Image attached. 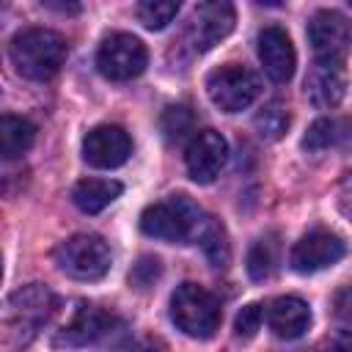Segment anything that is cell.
<instances>
[{
  "instance_id": "3",
  "label": "cell",
  "mask_w": 352,
  "mask_h": 352,
  "mask_svg": "<svg viewBox=\"0 0 352 352\" xmlns=\"http://www.w3.org/2000/svg\"><path fill=\"white\" fill-rule=\"evenodd\" d=\"M220 316L217 297L198 283H182L170 294V319L190 338H212L220 327Z\"/></svg>"
},
{
  "instance_id": "15",
  "label": "cell",
  "mask_w": 352,
  "mask_h": 352,
  "mask_svg": "<svg viewBox=\"0 0 352 352\" xmlns=\"http://www.w3.org/2000/svg\"><path fill=\"white\" fill-rule=\"evenodd\" d=\"M305 94L316 107H336L346 94L344 63H316L305 80Z\"/></svg>"
},
{
  "instance_id": "26",
  "label": "cell",
  "mask_w": 352,
  "mask_h": 352,
  "mask_svg": "<svg viewBox=\"0 0 352 352\" xmlns=\"http://www.w3.org/2000/svg\"><path fill=\"white\" fill-rule=\"evenodd\" d=\"M319 352H352V344H349V336H346V330H341V333H336Z\"/></svg>"
},
{
  "instance_id": "1",
  "label": "cell",
  "mask_w": 352,
  "mask_h": 352,
  "mask_svg": "<svg viewBox=\"0 0 352 352\" xmlns=\"http://www.w3.org/2000/svg\"><path fill=\"white\" fill-rule=\"evenodd\" d=\"M66 38L50 28H25L11 38L8 58L16 74L44 82L55 77L66 60Z\"/></svg>"
},
{
  "instance_id": "8",
  "label": "cell",
  "mask_w": 352,
  "mask_h": 352,
  "mask_svg": "<svg viewBox=\"0 0 352 352\" xmlns=\"http://www.w3.org/2000/svg\"><path fill=\"white\" fill-rule=\"evenodd\" d=\"M121 319L110 311H102L96 305H80L77 314L72 316V322L58 333L55 344L58 346H91L99 341H107L110 336H116L121 330Z\"/></svg>"
},
{
  "instance_id": "28",
  "label": "cell",
  "mask_w": 352,
  "mask_h": 352,
  "mask_svg": "<svg viewBox=\"0 0 352 352\" xmlns=\"http://www.w3.org/2000/svg\"><path fill=\"white\" fill-rule=\"evenodd\" d=\"M0 280H3V258H0Z\"/></svg>"
},
{
  "instance_id": "23",
  "label": "cell",
  "mask_w": 352,
  "mask_h": 352,
  "mask_svg": "<svg viewBox=\"0 0 352 352\" xmlns=\"http://www.w3.org/2000/svg\"><path fill=\"white\" fill-rule=\"evenodd\" d=\"M179 14V3L173 0H143L138 3V19L148 30H162Z\"/></svg>"
},
{
  "instance_id": "11",
  "label": "cell",
  "mask_w": 352,
  "mask_h": 352,
  "mask_svg": "<svg viewBox=\"0 0 352 352\" xmlns=\"http://www.w3.org/2000/svg\"><path fill=\"white\" fill-rule=\"evenodd\" d=\"M129 154H132V140L116 124L94 126L82 140V160L94 168H102V170L124 165L129 160Z\"/></svg>"
},
{
  "instance_id": "10",
  "label": "cell",
  "mask_w": 352,
  "mask_h": 352,
  "mask_svg": "<svg viewBox=\"0 0 352 352\" xmlns=\"http://www.w3.org/2000/svg\"><path fill=\"white\" fill-rule=\"evenodd\" d=\"M234 22H236V14H234V6L231 3H226V0L201 3L192 11L190 30H187L192 50H198V52L212 50L214 44H220L234 30Z\"/></svg>"
},
{
  "instance_id": "17",
  "label": "cell",
  "mask_w": 352,
  "mask_h": 352,
  "mask_svg": "<svg viewBox=\"0 0 352 352\" xmlns=\"http://www.w3.org/2000/svg\"><path fill=\"white\" fill-rule=\"evenodd\" d=\"M33 140H36V126L28 118L11 113L0 116V160H16L28 154Z\"/></svg>"
},
{
  "instance_id": "21",
  "label": "cell",
  "mask_w": 352,
  "mask_h": 352,
  "mask_svg": "<svg viewBox=\"0 0 352 352\" xmlns=\"http://www.w3.org/2000/svg\"><path fill=\"white\" fill-rule=\"evenodd\" d=\"M275 261H278V245L272 236H264V239H256L250 253H248V275L253 280H264L272 275L275 270Z\"/></svg>"
},
{
  "instance_id": "24",
  "label": "cell",
  "mask_w": 352,
  "mask_h": 352,
  "mask_svg": "<svg viewBox=\"0 0 352 352\" xmlns=\"http://www.w3.org/2000/svg\"><path fill=\"white\" fill-rule=\"evenodd\" d=\"M160 272H162L160 258H154V256H140L138 264H135L132 272H129V283H132L135 289H148V286H154V280L160 278Z\"/></svg>"
},
{
  "instance_id": "27",
  "label": "cell",
  "mask_w": 352,
  "mask_h": 352,
  "mask_svg": "<svg viewBox=\"0 0 352 352\" xmlns=\"http://www.w3.org/2000/svg\"><path fill=\"white\" fill-rule=\"evenodd\" d=\"M126 352H162V344L154 338H138Z\"/></svg>"
},
{
  "instance_id": "14",
  "label": "cell",
  "mask_w": 352,
  "mask_h": 352,
  "mask_svg": "<svg viewBox=\"0 0 352 352\" xmlns=\"http://www.w3.org/2000/svg\"><path fill=\"white\" fill-rule=\"evenodd\" d=\"M267 324L278 338H300L308 324H311V308L305 300L286 294V297H275L267 308Z\"/></svg>"
},
{
  "instance_id": "19",
  "label": "cell",
  "mask_w": 352,
  "mask_h": 352,
  "mask_svg": "<svg viewBox=\"0 0 352 352\" xmlns=\"http://www.w3.org/2000/svg\"><path fill=\"white\" fill-rule=\"evenodd\" d=\"M253 126L264 140H278L289 129V110L280 102H270L256 113Z\"/></svg>"
},
{
  "instance_id": "16",
  "label": "cell",
  "mask_w": 352,
  "mask_h": 352,
  "mask_svg": "<svg viewBox=\"0 0 352 352\" xmlns=\"http://www.w3.org/2000/svg\"><path fill=\"white\" fill-rule=\"evenodd\" d=\"M121 182L116 179H82L74 184L72 190V201L80 212L85 214H96L102 212L104 206H110L118 195H121Z\"/></svg>"
},
{
  "instance_id": "18",
  "label": "cell",
  "mask_w": 352,
  "mask_h": 352,
  "mask_svg": "<svg viewBox=\"0 0 352 352\" xmlns=\"http://www.w3.org/2000/svg\"><path fill=\"white\" fill-rule=\"evenodd\" d=\"M201 248H204V253H206V258L214 264V267H226L228 264V256H231V248H228V236H226V228L217 223V220H212V217H206V223H204V231H201Z\"/></svg>"
},
{
  "instance_id": "7",
  "label": "cell",
  "mask_w": 352,
  "mask_h": 352,
  "mask_svg": "<svg viewBox=\"0 0 352 352\" xmlns=\"http://www.w3.org/2000/svg\"><path fill=\"white\" fill-rule=\"evenodd\" d=\"M308 41L316 63H344L349 50V22L338 11H316L308 19Z\"/></svg>"
},
{
  "instance_id": "2",
  "label": "cell",
  "mask_w": 352,
  "mask_h": 352,
  "mask_svg": "<svg viewBox=\"0 0 352 352\" xmlns=\"http://www.w3.org/2000/svg\"><path fill=\"white\" fill-rule=\"evenodd\" d=\"M204 212L187 198V195H170L165 201H157L143 209L140 214V231L162 239V242H179L187 245L201 236L204 231Z\"/></svg>"
},
{
  "instance_id": "13",
  "label": "cell",
  "mask_w": 352,
  "mask_h": 352,
  "mask_svg": "<svg viewBox=\"0 0 352 352\" xmlns=\"http://www.w3.org/2000/svg\"><path fill=\"white\" fill-rule=\"evenodd\" d=\"M258 60L272 82H289L297 66V52L289 33L278 25H267L258 33Z\"/></svg>"
},
{
  "instance_id": "25",
  "label": "cell",
  "mask_w": 352,
  "mask_h": 352,
  "mask_svg": "<svg viewBox=\"0 0 352 352\" xmlns=\"http://www.w3.org/2000/svg\"><path fill=\"white\" fill-rule=\"evenodd\" d=\"M261 319H264V308H261L258 302H250V305H245V308L236 314V319H234V333H236L239 338H253V336L258 333V327H261Z\"/></svg>"
},
{
  "instance_id": "5",
  "label": "cell",
  "mask_w": 352,
  "mask_h": 352,
  "mask_svg": "<svg viewBox=\"0 0 352 352\" xmlns=\"http://www.w3.org/2000/svg\"><path fill=\"white\" fill-rule=\"evenodd\" d=\"M206 94L214 107L226 113H239L256 102L261 94V82L256 72H250L242 63H223L206 77Z\"/></svg>"
},
{
  "instance_id": "9",
  "label": "cell",
  "mask_w": 352,
  "mask_h": 352,
  "mask_svg": "<svg viewBox=\"0 0 352 352\" xmlns=\"http://www.w3.org/2000/svg\"><path fill=\"white\" fill-rule=\"evenodd\" d=\"M228 157V143L220 132L214 129H201L190 138L187 151H184V162H187V173L192 182L198 184H209L220 176L223 165Z\"/></svg>"
},
{
  "instance_id": "12",
  "label": "cell",
  "mask_w": 352,
  "mask_h": 352,
  "mask_svg": "<svg viewBox=\"0 0 352 352\" xmlns=\"http://www.w3.org/2000/svg\"><path fill=\"white\" fill-rule=\"evenodd\" d=\"M344 253H346V245L341 236H336L330 231H311L292 248L289 261L297 272L308 275V272H319L324 267L338 264L344 258Z\"/></svg>"
},
{
  "instance_id": "20",
  "label": "cell",
  "mask_w": 352,
  "mask_h": 352,
  "mask_svg": "<svg viewBox=\"0 0 352 352\" xmlns=\"http://www.w3.org/2000/svg\"><path fill=\"white\" fill-rule=\"evenodd\" d=\"M192 124H195L192 110L184 107V104H170L160 116V129H162L168 143H182L192 132Z\"/></svg>"
},
{
  "instance_id": "4",
  "label": "cell",
  "mask_w": 352,
  "mask_h": 352,
  "mask_svg": "<svg viewBox=\"0 0 352 352\" xmlns=\"http://www.w3.org/2000/svg\"><path fill=\"white\" fill-rule=\"evenodd\" d=\"M55 264L74 280H99L110 272L113 256L102 236L74 234L55 250Z\"/></svg>"
},
{
  "instance_id": "22",
  "label": "cell",
  "mask_w": 352,
  "mask_h": 352,
  "mask_svg": "<svg viewBox=\"0 0 352 352\" xmlns=\"http://www.w3.org/2000/svg\"><path fill=\"white\" fill-rule=\"evenodd\" d=\"M341 138V124L336 118H316L305 138H302V148L305 151H327L330 146H336Z\"/></svg>"
},
{
  "instance_id": "6",
  "label": "cell",
  "mask_w": 352,
  "mask_h": 352,
  "mask_svg": "<svg viewBox=\"0 0 352 352\" xmlns=\"http://www.w3.org/2000/svg\"><path fill=\"white\" fill-rule=\"evenodd\" d=\"M146 63H148L146 44L132 33H110L96 52V69L102 72V77L116 82L143 74Z\"/></svg>"
}]
</instances>
